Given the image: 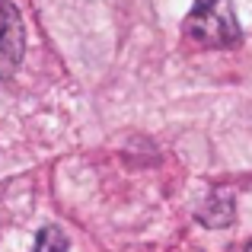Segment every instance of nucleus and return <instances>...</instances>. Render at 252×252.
I'll return each instance as SVG.
<instances>
[{"label":"nucleus","mask_w":252,"mask_h":252,"mask_svg":"<svg viewBox=\"0 0 252 252\" xmlns=\"http://www.w3.org/2000/svg\"><path fill=\"white\" fill-rule=\"evenodd\" d=\"M185 38L201 48H236L243 29L236 23L233 0H198L182 26Z\"/></svg>","instance_id":"1"},{"label":"nucleus","mask_w":252,"mask_h":252,"mask_svg":"<svg viewBox=\"0 0 252 252\" xmlns=\"http://www.w3.org/2000/svg\"><path fill=\"white\" fill-rule=\"evenodd\" d=\"M23 16L16 3L0 0V77H13V70L23 61Z\"/></svg>","instance_id":"2"},{"label":"nucleus","mask_w":252,"mask_h":252,"mask_svg":"<svg viewBox=\"0 0 252 252\" xmlns=\"http://www.w3.org/2000/svg\"><path fill=\"white\" fill-rule=\"evenodd\" d=\"M198 220L204 227H230V220H233V195L230 191H214L208 198V204L198 211Z\"/></svg>","instance_id":"3"},{"label":"nucleus","mask_w":252,"mask_h":252,"mask_svg":"<svg viewBox=\"0 0 252 252\" xmlns=\"http://www.w3.org/2000/svg\"><path fill=\"white\" fill-rule=\"evenodd\" d=\"M32 252H67V236L61 233V227L48 223L45 230H38V236H35V246H32Z\"/></svg>","instance_id":"4"},{"label":"nucleus","mask_w":252,"mask_h":252,"mask_svg":"<svg viewBox=\"0 0 252 252\" xmlns=\"http://www.w3.org/2000/svg\"><path fill=\"white\" fill-rule=\"evenodd\" d=\"M246 252H252V243H249V246H246Z\"/></svg>","instance_id":"5"}]
</instances>
